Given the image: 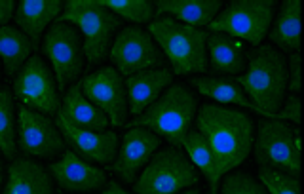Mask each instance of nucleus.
<instances>
[{
	"label": "nucleus",
	"mask_w": 304,
	"mask_h": 194,
	"mask_svg": "<svg viewBox=\"0 0 304 194\" xmlns=\"http://www.w3.org/2000/svg\"><path fill=\"white\" fill-rule=\"evenodd\" d=\"M158 149L160 137L151 129L128 128L122 137V149L118 152V158H114L110 164V170L126 183H133Z\"/></svg>",
	"instance_id": "2eb2a0df"
},
{
	"label": "nucleus",
	"mask_w": 304,
	"mask_h": 194,
	"mask_svg": "<svg viewBox=\"0 0 304 194\" xmlns=\"http://www.w3.org/2000/svg\"><path fill=\"white\" fill-rule=\"evenodd\" d=\"M198 89V93H202L203 97H209L217 103L222 105H238L243 108H251L253 112L259 114V108L255 107L247 95L243 93V89L239 84L232 78H222V76H200L192 78L190 82Z\"/></svg>",
	"instance_id": "b1692460"
},
{
	"label": "nucleus",
	"mask_w": 304,
	"mask_h": 194,
	"mask_svg": "<svg viewBox=\"0 0 304 194\" xmlns=\"http://www.w3.org/2000/svg\"><path fill=\"white\" fill-rule=\"evenodd\" d=\"M0 152L8 160H16V105L12 91L0 86Z\"/></svg>",
	"instance_id": "bb28decb"
},
{
	"label": "nucleus",
	"mask_w": 304,
	"mask_h": 194,
	"mask_svg": "<svg viewBox=\"0 0 304 194\" xmlns=\"http://www.w3.org/2000/svg\"><path fill=\"white\" fill-rule=\"evenodd\" d=\"M99 194H130L126 189H122L116 181H109V185H107V189L103 191V193H99Z\"/></svg>",
	"instance_id": "72a5a7b5"
},
{
	"label": "nucleus",
	"mask_w": 304,
	"mask_h": 194,
	"mask_svg": "<svg viewBox=\"0 0 304 194\" xmlns=\"http://www.w3.org/2000/svg\"><path fill=\"white\" fill-rule=\"evenodd\" d=\"M276 120H282V122L289 120L295 126H299L301 124V99L297 95H289L282 103L280 110L276 112Z\"/></svg>",
	"instance_id": "7c9ffc66"
},
{
	"label": "nucleus",
	"mask_w": 304,
	"mask_h": 194,
	"mask_svg": "<svg viewBox=\"0 0 304 194\" xmlns=\"http://www.w3.org/2000/svg\"><path fill=\"white\" fill-rule=\"evenodd\" d=\"M194 122L213 154L219 181L247 160L253 149V122L247 114L207 103L196 112Z\"/></svg>",
	"instance_id": "f257e3e1"
},
{
	"label": "nucleus",
	"mask_w": 304,
	"mask_h": 194,
	"mask_svg": "<svg viewBox=\"0 0 304 194\" xmlns=\"http://www.w3.org/2000/svg\"><path fill=\"white\" fill-rule=\"evenodd\" d=\"M16 2L14 0H0V27L8 25V21L14 18Z\"/></svg>",
	"instance_id": "473e14b6"
},
{
	"label": "nucleus",
	"mask_w": 304,
	"mask_h": 194,
	"mask_svg": "<svg viewBox=\"0 0 304 194\" xmlns=\"http://www.w3.org/2000/svg\"><path fill=\"white\" fill-rule=\"evenodd\" d=\"M149 35L158 44L171 65V74H190L207 71L205 40L207 33L169 18L154 19Z\"/></svg>",
	"instance_id": "20e7f679"
},
{
	"label": "nucleus",
	"mask_w": 304,
	"mask_h": 194,
	"mask_svg": "<svg viewBox=\"0 0 304 194\" xmlns=\"http://www.w3.org/2000/svg\"><path fill=\"white\" fill-rule=\"evenodd\" d=\"M181 147L186 152V158L190 160V164L196 170L205 175V179L209 181V194H217L219 191V179L215 175V162H213V154L209 151L203 135L198 129H190L186 133V137L183 139Z\"/></svg>",
	"instance_id": "a878e982"
},
{
	"label": "nucleus",
	"mask_w": 304,
	"mask_h": 194,
	"mask_svg": "<svg viewBox=\"0 0 304 194\" xmlns=\"http://www.w3.org/2000/svg\"><path fill=\"white\" fill-rule=\"evenodd\" d=\"M276 4L272 0H232L207 27L213 33L232 36L239 42H249L255 48L264 40Z\"/></svg>",
	"instance_id": "0eeeda50"
},
{
	"label": "nucleus",
	"mask_w": 304,
	"mask_h": 194,
	"mask_svg": "<svg viewBox=\"0 0 304 194\" xmlns=\"http://www.w3.org/2000/svg\"><path fill=\"white\" fill-rule=\"evenodd\" d=\"M55 21L70 23L78 29L89 65L101 63L109 55L112 36L122 27V19L103 8L99 0H68Z\"/></svg>",
	"instance_id": "39448f33"
},
{
	"label": "nucleus",
	"mask_w": 304,
	"mask_h": 194,
	"mask_svg": "<svg viewBox=\"0 0 304 194\" xmlns=\"http://www.w3.org/2000/svg\"><path fill=\"white\" fill-rule=\"evenodd\" d=\"M34 50L33 42L23 35L17 27L4 25L0 27V59L4 65L6 74H16L21 65L31 57Z\"/></svg>",
	"instance_id": "393cba45"
},
{
	"label": "nucleus",
	"mask_w": 304,
	"mask_h": 194,
	"mask_svg": "<svg viewBox=\"0 0 304 194\" xmlns=\"http://www.w3.org/2000/svg\"><path fill=\"white\" fill-rule=\"evenodd\" d=\"M4 185V166H2V158H0V189Z\"/></svg>",
	"instance_id": "f704fd0d"
},
{
	"label": "nucleus",
	"mask_w": 304,
	"mask_h": 194,
	"mask_svg": "<svg viewBox=\"0 0 304 194\" xmlns=\"http://www.w3.org/2000/svg\"><path fill=\"white\" fill-rule=\"evenodd\" d=\"M259 183L264 187L266 194H301V181L289 173L261 168Z\"/></svg>",
	"instance_id": "c85d7f7f"
},
{
	"label": "nucleus",
	"mask_w": 304,
	"mask_h": 194,
	"mask_svg": "<svg viewBox=\"0 0 304 194\" xmlns=\"http://www.w3.org/2000/svg\"><path fill=\"white\" fill-rule=\"evenodd\" d=\"M17 133H19V151L27 156L50 158L65 151V141L51 122V118L40 112L29 110L19 105L17 110Z\"/></svg>",
	"instance_id": "ddd939ff"
},
{
	"label": "nucleus",
	"mask_w": 304,
	"mask_h": 194,
	"mask_svg": "<svg viewBox=\"0 0 304 194\" xmlns=\"http://www.w3.org/2000/svg\"><path fill=\"white\" fill-rule=\"evenodd\" d=\"M220 194H266V191L249 173H230L222 179Z\"/></svg>",
	"instance_id": "c756f323"
},
{
	"label": "nucleus",
	"mask_w": 304,
	"mask_h": 194,
	"mask_svg": "<svg viewBox=\"0 0 304 194\" xmlns=\"http://www.w3.org/2000/svg\"><path fill=\"white\" fill-rule=\"evenodd\" d=\"M50 172L59 187L70 193H91L107 185V173L82 160L70 149L63 151V156L50 166Z\"/></svg>",
	"instance_id": "dca6fc26"
},
{
	"label": "nucleus",
	"mask_w": 304,
	"mask_h": 194,
	"mask_svg": "<svg viewBox=\"0 0 304 194\" xmlns=\"http://www.w3.org/2000/svg\"><path fill=\"white\" fill-rule=\"evenodd\" d=\"M0 194H53V185L50 173L40 164L16 158L10 164L8 181Z\"/></svg>",
	"instance_id": "4be33fe9"
},
{
	"label": "nucleus",
	"mask_w": 304,
	"mask_h": 194,
	"mask_svg": "<svg viewBox=\"0 0 304 194\" xmlns=\"http://www.w3.org/2000/svg\"><path fill=\"white\" fill-rule=\"evenodd\" d=\"M55 128L59 129L65 145L78 156H84L89 162L110 166L118 152V135L114 131H89V129L74 128L57 112Z\"/></svg>",
	"instance_id": "4468645a"
},
{
	"label": "nucleus",
	"mask_w": 304,
	"mask_h": 194,
	"mask_svg": "<svg viewBox=\"0 0 304 194\" xmlns=\"http://www.w3.org/2000/svg\"><path fill=\"white\" fill-rule=\"evenodd\" d=\"M14 93L23 107L51 118L57 114L61 97L55 76L48 63L38 55H31L16 74Z\"/></svg>",
	"instance_id": "1a4fd4ad"
},
{
	"label": "nucleus",
	"mask_w": 304,
	"mask_h": 194,
	"mask_svg": "<svg viewBox=\"0 0 304 194\" xmlns=\"http://www.w3.org/2000/svg\"><path fill=\"white\" fill-rule=\"evenodd\" d=\"M183 194H200V191H196V189H192V191H186V193Z\"/></svg>",
	"instance_id": "c9c22d12"
},
{
	"label": "nucleus",
	"mask_w": 304,
	"mask_h": 194,
	"mask_svg": "<svg viewBox=\"0 0 304 194\" xmlns=\"http://www.w3.org/2000/svg\"><path fill=\"white\" fill-rule=\"evenodd\" d=\"M205 53H207V69L213 74L234 76L243 72L247 67V52L243 48V42L220 33L207 35Z\"/></svg>",
	"instance_id": "6ab92c4d"
},
{
	"label": "nucleus",
	"mask_w": 304,
	"mask_h": 194,
	"mask_svg": "<svg viewBox=\"0 0 304 194\" xmlns=\"http://www.w3.org/2000/svg\"><path fill=\"white\" fill-rule=\"evenodd\" d=\"M99 2L118 19L141 25L152 21L154 18V4L149 0H99Z\"/></svg>",
	"instance_id": "cd10ccee"
},
{
	"label": "nucleus",
	"mask_w": 304,
	"mask_h": 194,
	"mask_svg": "<svg viewBox=\"0 0 304 194\" xmlns=\"http://www.w3.org/2000/svg\"><path fill=\"white\" fill-rule=\"evenodd\" d=\"M220 12L219 0H160L154 4V18H169L190 27H207Z\"/></svg>",
	"instance_id": "aec40b11"
},
{
	"label": "nucleus",
	"mask_w": 304,
	"mask_h": 194,
	"mask_svg": "<svg viewBox=\"0 0 304 194\" xmlns=\"http://www.w3.org/2000/svg\"><path fill=\"white\" fill-rule=\"evenodd\" d=\"M236 82L261 116L276 120L287 91V61L274 46L261 44L247 53V67Z\"/></svg>",
	"instance_id": "f03ea898"
},
{
	"label": "nucleus",
	"mask_w": 304,
	"mask_h": 194,
	"mask_svg": "<svg viewBox=\"0 0 304 194\" xmlns=\"http://www.w3.org/2000/svg\"><path fill=\"white\" fill-rule=\"evenodd\" d=\"M63 6L65 4L61 0H21L14 10V19L17 29L36 48L46 27L55 23Z\"/></svg>",
	"instance_id": "a211bd4d"
},
{
	"label": "nucleus",
	"mask_w": 304,
	"mask_h": 194,
	"mask_svg": "<svg viewBox=\"0 0 304 194\" xmlns=\"http://www.w3.org/2000/svg\"><path fill=\"white\" fill-rule=\"evenodd\" d=\"M173 74L168 69H149L128 76L126 80V97H128V112L139 116L145 108L152 105L162 91L171 86Z\"/></svg>",
	"instance_id": "f3484780"
},
{
	"label": "nucleus",
	"mask_w": 304,
	"mask_h": 194,
	"mask_svg": "<svg viewBox=\"0 0 304 194\" xmlns=\"http://www.w3.org/2000/svg\"><path fill=\"white\" fill-rule=\"evenodd\" d=\"M82 95L109 118L110 126L122 128L128 118V97L124 76L114 67H103L80 82Z\"/></svg>",
	"instance_id": "9b49d317"
},
{
	"label": "nucleus",
	"mask_w": 304,
	"mask_h": 194,
	"mask_svg": "<svg viewBox=\"0 0 304 194\" xmlns=\"http://www.w3.org/2000/svg\"><path fill=\"white\" fill-rule=\"evenodd\" d=\"M200 181L196 168L179 149L154 152L149 164L133 181L135 194H179Z\"/></svg>",
	"instance_id": "423d86ee"
},
{
	"label": "nucleus",
	"mask_w": 304,
	"mask_h": 194,
	"mask_svg": "<svg viewBox=\"0 0 304 194\" xmlns=\"http://www.w3.org/2000/svg\"><path fill=\"white\" fill-rule=\"evenodd\" d=\"M287 88H289V91H295V93L301 91V55H299V52L291 53V57H289Z\"/></svg>",
	"instance_id": "2f4dec72"
},
{
	"label": "nucleus",
	"mask_w": 304,
	"mask_h": 194,
	"mask_svg": "<svg viewBox=\"0 0 304 194\" xmlns=\"http://www.w3.org/2000/svg\"><path fill=\"white\" fill-rule=\"evenodd\" d=\"M301 31H303L301 2L299 0H285L274 23L270 25L266 36L274 46L282 48L283 52L295 53L301 48Z\"/></svg>",
	"instance_id": "5701e85b"
},
{
	"label": "nucleus",
	"mask_w": 304,
	"mask_h": 194,
	"mask_svg": "<svg viewBox=\"0 0 304 194\" xmlns=\"http://www.w3.org/2000/svg\"><path fill=\"white\" fill-rule=\"evenodd\" d=\"M198 112L196 97L183 86L171 84L162 95L145 108L139 116L126 122L128 128H147L152 133L168 139V143L179 149L186 133L192 129V122Z\"/></svg>",
	"instance_id": "7ed1b4c3"
},
{
	"label": "nucleus",
	"mask_w": 304,
	"mask_h": 194,
	"mask_svg": "<svg viewBox=\"0 0 304 194\" xmlns=\"http://www.w3.org/2000/svg\"><path fill=\"white\" fill-rule=\"evenodd\" d=\"M255 160L261 168H270L289 173L293 177L301 175V152L293 141V128L282 120H264L259 126L257 139H253Z\"/></svg>",
	"instance_id": "9d476101"
},
{
	"label": "nucleus",
	"mask_w": 304,
	"mask_h": 194,
	"mask_svg": "<svg viewBox=\"0 0 304 194\" xmlns=\"http://www.w3.org/2000/svg\"><path fill=\"white\" fill-rule=\"evenodd\" d=\"M57 112L74 128L89 129V131H107V128L110 126L107 114L82 95L80 84H72L67 88L65 97Z\"/></svg>",
	"instance_id": "412c9836"
},
{
	"label": "nucleus",
	"mask_w": 304,
	"mask_h": 194,
	"mask_svg": "<svg viewBox=\"0 0 304 194\" xmlns=\"http://www.w3.org/2000/svg\"><path fill=\"white\" fill-rule=\"evenodd\" d=\"M42 53L51 63V72L59 93H63L84 71V42L78 29L70 23H51L44 35Z\"/></svg>",
	"instance_id": "6e6552de"
},
{
	"label": "nucleus",
	"mask_w": 304,
	"mask_h": 194,
	"mask_svg": "<svg viewBox=\"0 0 304 194\" xmlns=\"http://www.w3.org/2000/svg\"><path fill=\"white\" fill-rule=\"evenodd\" d=\"M109 55L122 76H131L162 63V53L156 42L141 27H124L112 40Z\"/></svg>",
	"instance_id": "f8f14e48"
}]
</instances>
